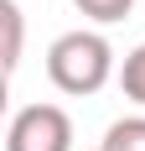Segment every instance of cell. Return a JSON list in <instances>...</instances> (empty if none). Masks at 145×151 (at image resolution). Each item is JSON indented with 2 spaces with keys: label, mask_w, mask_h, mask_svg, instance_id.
Returning <instances> with one entry per match:
<instances>
[{
  "label": "cell",
  "mask_w": 145,
  "mask_h": 151,
  "mask_svg": "<svg viewBox=\"0 0 145 151\" xmlns=\"http://www.w3.org/2000/svg\"><path fill=\"white\" fill-rule=\"evenodd\" d=\"M47 78L62 94H72V99L99 94L114 78V47H109V37L104 31H62L57 42L47 47Z\"/></svg>",
  "instance_id": "6da1fadb"
},
{
  "label": "cell",
  "mask_w": 145,
  "mask_h": 151,
  "mask_svg": "<svg viewBox=\"0 0 145 151\" xmlns=\"http://www.w3.org/2000/svg\"><path fill=\"white\" fill-rule=\"evenodd\" d=\"M5 151H72V120L57 104H21L5 130Z\"/></svg>",
  "instance_id": "7a4b0ae2"
},
{
  "label": "cell",
  "mask_w": 145,
  "mask_h": 151,
  "mask_svg": "<svg viewBox=\"0 0 145 151\" xmlns=\"http://www.w3.org/2000/svg\"><path fill=\"white\" fill-rule=\"evenodd\" d=\"M0 26H5V78H16V68H21V31H26L16 0H0Z\"/></svg>",
  "instance_id": "3957f363"
},
{
  "label": "cell",
  "mask_w": 145,
  "mask_h": 151,
  "mask_svg": "<svg viewBox=\"0 0 145 151\" xmlns=\"http://www.w3.org/2000/svg\"><path fill=\"white\" fill-rule=\"evenodd\" d=\"M104 151H145V115H124L104 130Z\"/></svg>",
  "instance_id": "277c9868"
},
{
  "label": "cell",
  "mask_w": 145,
  "mask_h": 151,
  "mask_svg": "<svg viewBox=\"0 0 145 151\" xmlns=\"http://www.w3.org/2000/svg\"><path fill=\"white\" fill-rule=\"evenodd\" d=\"M119 89H124V99H135V104L145 109V42L124 58V68H119Z\"/></svg>",
  "instance_id": "5b68a950"
},
{
  "label": "cell",
  "mask_w": 145,
  "mask_h": 151,
  "mask_svg": "<svg viewBox=\"0 0 145 151\" xmlns=\"http://www.w3.org/2000/svg\"><path fill=\"white\" fill-rule=\"evenodd\" d=\"M72 5H78L88 21H99V26H109V21H124V16L135 11V0H72Z\"/></svg>",
  "instance_id": "8992f818"
},
{
  "label": "cell",
  "mask_w": 145,
  "mask_h": 151,
  "mask_svg": "<svg viewBox=\"0 0 145 151\" xmlns=\"http://www.w3.org/2000/svg\"><path fill=\"white\" fill-rule=\"evenodd\" d=\"M99 151H104V146H99Z\"/></svg>",
  "instance_id": "52a82bcc"
}]
</instances>
